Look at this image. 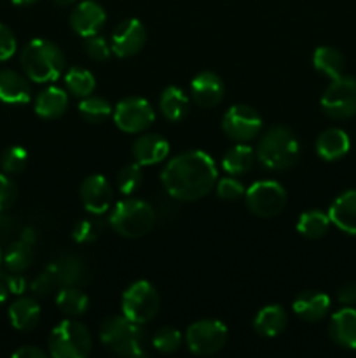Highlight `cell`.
Returning a JSON list of instances; mask_svg holds the SVG:
<instances>
[{"label": "cell", "mask_w": 356, "mask_h": 358, "mask_svg": "<svg viewBox=\"0 0 356 358\" xmlns=\"http://www.w3.org/2000/svg\"><path fill=\"white\" fill-rule=\"evenodd\" d=\"M218 180L215 161L202 150H187L166 164L161 182L177 201H198L213 191Z\"/></svg>", "instance_id": "1"}, {"label": "cell", "mask_w": 356, "mask_h": 358, "mask_svg": "<svg viewBox=\"0 0 356 358\" xmlns=\"http://www.w3.org/2000/svg\"><path fill=\"white\" fill-rule=\"evenodd\" d=\"M24 76L34 83H54L65 72L66 59L61 49L45 38H34L21 51Z\"/></svg>", "instance_id": "2"}, {"label": "cell", "mask_w": 356, "mask_h": 358, "mask_svg": "<svg viewBox=\"0 0 356 358\" xmlns=\"http://www.w3.org/2000/svg\"><path fill=\"white\" fill-rule=\"evenodd\" d=\"M100 339L110 352L122 357H143L147 353V336L142 325L122 317H110L101 324Z\"/></svg>", "instance_id": "3"}, {"label": "cell", "mask_w": 356, "mask_h": 358, "mask_svg": "<svg viewBox=\"0 0 356 358\" xmlns=\"http://www.w3.org/2000/svg\"><path fill=\"white\" fill-rule=\"evenodd\" d=\"M257 159L267 170L283 171L292 168L299 157V142L286 126H274L264 133L257 145Z\"/></svg>", "instance_id": "4"}, {"label": "cell", "mask_w": 356, "mask_h": 358, "mask_svg": "<svg viewBox=\"0 0 356 358\" xmlns=\"http://www.w3.org/2000/svg\"><path fill=\"white\" fill-rule=\"evenodd\" d=\"M108 222L119 236L135 240V238H142L152 231L154 224H156V212L143 199L128 198L124 201H119L112 208Z\"/></svg>", "instance_id": "5"}, {"label": "cell", "mask_w": 356, "mask_h": 358, "mask_svg": "<svg viewBox=\"0 0 356 358\" xmlns=\"http://www.w3.org/2000/svg\"><path fill=\"white\" fill-rule=\"evenodd\" d=\"M93 348L87 327L80 322L63 320L49 336V353L54 358H86Z\"/></svg>", "instance_id": "6"}, {"label": "cell", "mask_w": 356, "mask_h": 358, "mask_svg": "<svg viewBox=\"0 0 356 358\" xmlns=\"http://www.w3.org/2000/svg\"><path fill=\"white\" fill-rule=\"evenodd\" d=\"M159 308V294H157L156 287L145 280L135 282L122 294V315L140 325L152 320Z\"/></svg>", "instance_id": "7"}, {"label": "cell", "mask_w": 356, "mask_h": 358, "mask_svg": "<svg viewBox=\"0 0 356 358\" xmlns=\"http://www.w3.org/2000/svg\"><path fill=\"white\" fill-rule=\"evenodd\" d=\"M229 331L220 320L194 322L185 332V345L194 355L209 357L218 353L225 346Z\"/></svg>", "instance_id": "8"}, {"label": "cell", "mask_w": 356, "mask_h": 358, "mask_svg": "<svg viewBox=\"0 0 356 358\" xmlns=\"http://www.w3.org/2000/svg\"><path fill=\"white\" fill-rule=\"evenodd\" d=\"M246 206L253 215L262 217V219H271V217L279 215L286 206L285 187L274 180H260L255 182L244 192Z\"/></svg>", "instance_id": "9"}, {"label": "cell", "mask_w": 356, "mask_h": 358, "mask_svg": "<svg viewBox=\"0 0 356 358\" xmlns=\"http://www.w3.org/2000/svg\"><path fill=\"white\" fill-rule=\"evenodd\" d=\"M321 108L332 119H349L356 115V79L341 76L332 79L321 96Z\"/></svg>", "instance_id": "10"}, {"label": "cell", "mask_w": 356, "mask_h": 358, "mask_svg": "<svg viewBox=\"0 0 356 358\" xmlns=\"http://www.w3.org/2000/svg\"><path fill=\"white\" fill-rule=\"evenodd\" d=\"M112 115H114L115 126L121 131L131 133V135L147 131L156 121V112L152 105L145 98L138 96H129L119 101Z\"/></svg>", "instance_id": "11"}, {"label": "cell", "mask_w": 356, "mask_h": 358, "mask_svg": "<svg viewBox=\"0 0 356 358\" xmlns=\"http://www.w3.org/2000/svg\"><path fill=\"white\" fill-rule=\"evenodd\" d=\"M222 129L230 140L246 143L262 131V115L248 105H234L223 114Z\"/></svg>", "instance_id": "12"}, {"label": "cell", "mask_w": 356, "mask_h": 358, "mask_svg": "<svg viewBox=\"0 0 356 358\" xmlns=\"http://www.w3.org/2000/svg\"><path fill=\"white\" fill-rule=\"evenodd\" d=\"M147 42V30L140 20H126L112 31L110 48L119 58L138 55Z\"/></svg>", "instance_id": "13"}, {"label": "cell", "mask_w": 356, "mask_h": 358, "mask_svg": "<svg viewBox=\"0 0 356 358\" xmlns=\"http://www.w3.org/2000/svg\"><path fill=\"white\" fill-rule=\"evenodd\" d=\"M107 21V13L103 7L94 0H84L73 7L70 14V27L79 37H91L100 34Z\"/></svg>", "instance_id": "14"}, {"label": "cell", "mask_w": 356, "mask_h": 358, "mask_svg": "<svg viewBox=\"0 0 356 358\" xmlns=\"http://www.w3.org/2000/svg\"><path fill=\"white\" fill-rule=\"evenodd\" d=\"M84 208L94 215H103L112 206V187L103 175H89L80 184Z\"/></svg>", "instance_id": "15"}, {"label": "cell", "mask_w": 356, "mask_h": 358, "mask_svg": "<svg viewBox=\"0 0 356 358\" xmlns=\"http://www.w3.org/2000/svg\"><path fill=\"white\" fill-rule=\"evenodd\" d=\"M191 93L192 100L205 108H213L223 100V93H225V86L220 76L215 72H206L198 73L191 83Z\"/></svg>", "instance_id": "16"}, {"label": "cell", "mask_w": 356, "mask_h": 358, "mask_svg": "<svg viewBox=\"0 0 356 358\" xmlns=\"http://www.w3.org/2000/svg\"><path fill=\"white\" fill-rule=\"evenodd\" d=\"M330 339L337 346L356 352V310L355 306H344L335 311L328 325Z\"/></svg>", "instance_id": "17"}, {"label": "cell", "mask_w": 356, "mask_h": 358, "mask_svg": "<svg viewBox=\"0 0 356 358\" xmlns=\"http://www.w3.org/2000/svg\"><path fill=\"white\" fill-rule=\"evenodd\" d=\"M330 297L320 290L300 292L293 301V313L304 322H320L330 311Z\"/></svg>", "instance_id": "18"}, {"label": "cell", "mask_w": 356, "mask_h": 358, "mask_svg": "<svg viewBox=\"0 0 356 358\" xmlns=\"http://www.w3.org/2000/svg\"><path fill=\"white\" fill-rule=\"evenodd\" d=\"M170 154V143L156 133H143L133 143V157L142 166L163 163Z\"/></svg>", "instance_id": "19"}, {"label": "cell", "mask_w": 356, "mask_h": 358, "mask_svg": "<svg viewBox=\"0 0 356 358\" xmlns=\"http://www.w3.org/2000/svg\"><path fill=\"white\" fill-rule=\"evenodd\" d=\"M330 222L342 233L356 236V189L342 192L328 210Z\"/></svg>", "instance_id": "20"}, {"label": "cell", "mask_w": 356, "mask_h": 358, "mask_svg": "<svg viewBox=\"0 0 356 358\" xmlns=\"http://www.w3.org/2000/svg\"><path fill=\"white\" fill-rule=\"evenodd\" d=\"M31 98V87L28 77L14 70H0V101L10 105L28 103Z\"/></svg>", "instance_id": "21"}, {"label": "cell", "mask_w": 356, "mask_h": 358, "mask_svg": "<svg viewBox=\"0 0 356 358\" xmlns=\"http://www.w3.org/2000/svg\"><path fill=\"white\" fill-rule=\"evenodd\" d=\"M351 140L348 133L341 128H328L318 136L316 140V152L323 161H339L349 152Z\"/></svg>", "instance_id": "22"}, {"label": "cell", "mask_w": 356, "mask_h": 358, "mask_svg": "<svg viewBox=\"0 0 356 358\" xmlns=\"http://www.w3.org/2000/svg\"><path fill=\"white\" fill-rule=\"evenodd\" d=\"M288 325V313L279 304L262 308L253 320V329L262 338H276Z\"/></svg>", "instance_id": "23"}, {"label": "cell", "mask_w": 356, "mask_h": 358, "mask_svg": "<svg viewBox=\"0 0 356 358\" xmlns=\"http://www.w3.org/2000/svg\"><path fill=\"white\" fill-rule=\"evenodd\" d=\"M68 108V94L58 86H49L40 91L35 100V114L42 119H58Z\"/></svg>", "instance_id": "24"}, {"label": "cell", "mask_w": 356, "mask_h": 358, "mask_svg": "<svg viewBox=\"0 0 356 358\" xmlns=\"http://www.w3.org/2000/svg\"><path fill=\"white\" fill-rule=\"evenodd\" d=\"M9 320L16 331H31L40 320V306L34 297H20L10 304Z\"/></svg>", "instance_id": "25"}, {"label": "cell", "mask_w": 356, "mask_h": 358, "mask_svg": "<svg viewBox=\"0 0 356 358\" xmlns=\"http://www.w3.org/2000/svg\"><path fill=\"white\" fill-rule=\"evenodd\" d=\"M159 108L168 121L180 122L187 117L191 103H188V96L180 90V87L168 86L166 90L161 93Z\"/></svg>", "instance_id": "26"}, {"label": "cell", "mask_w": 356, "mask_h": 358, "mask_svg": "<svg viewBox=\"0 0 356 358\" xmlns=\"http://www.w3.org/2000/svg\"><path fill=\"white\" fill-rule=\"evenodd\" d=\"M59 287H79L86 276V268L77 255L65 254L51 264Z\"/></svg>", "instance_id": "27"}, {"label": "cell", "mask_w": 356, "mask_h": 358, "mask_svg": "<svg viewBox=\"0 0 356 358\" xmlns=\"http://www.w3.org/2000/svg\"><path fill=\"white\" fill-rule=\"evenodd\" d=\"M255 159H257V152L250 145L237 143L225 152L222 159V168L227 175L239 177V175L248 173L253 168Z\"/></svg>", "instance_id": "28"}, {"label": "cell", "mask_w": 356, "mask_h": 358, "mask_svg": "<svg viewBox=\"0 0 356 358\" xmlns=\"http://www.w3.org/2000/svg\"><path fill=\"white\" fill-rule=\"evenodd\" d=\"M313 65L323 76L330 77V79H337V77L344 76L346 59L339 49L332 48V45H321L314 51Z\"/></svg>", "instance_id": "29"}, {"label": "cell", "mask_w": 356, "mask_h": 358, "mask_svg": "<svg viewBox=\"0 0 356 358\" xmlns=\"http://www.w3.org/2000/svg\"><path fill=\"white\" fill-rule=\"evenodd\" d=\"M56 306L65 317H80L87 311L89 299L79 287H61L56 296Z\"/></svg>", "instance_id": "30"}, {"label": "cell", "mask_w": 356, "mask_h": 358, "mask_svg": "<svg viewBox=\"0 0 356 358\" xmlns=\"http://www.w3.org/2000/svg\"><path fill=\"white\" fill-rule=\"evenodd\" d=\"M330 217L328 213L320 212V210H309V212L302 213L297 222V231L302 234L304 238L309 240H320L330 229Z\"/></svg>", "instance_id": "31"}, {"label": "cell", "mask_w": 356, "mask_h": 358, "mask_svg": "<svg viewBox=\"0 0 356 358\" xmlns=\"http://www.w3.org/2000/svg\"><path fill=\"white\" fill-rule=\"evenodd\" d=\"M34 245L27 243L20 238L17 241H14L13 245H9V248L3 254V264L9 269L10 273H23L34 262Z\"/></svg>", "instance_id": "32"}, {"label": "cell", "mask_w": 356, "mask_h": 358, "mask_svg": "<svg viewBox=\"0 0 356 358\" xmlns=\"http://www.w3.org/2000/svg\"><path fill=\"white\" fill-rule=\"evenodd\" d=\"M65 84L68 93H72L77 98H86L93 94L94 87H96V79L93 73L80 66H72L68 72L65 73Z\"/></svg>", "instance_id": "33"}, {"label": "cell", "mask_w": 356, "mask_h": 358, "mask_svg": "<svg viewBox=\"0 0 356 358\" xmlns=\"http://www.w3.org/2000/svg\"><path fill=\"white\" fill-rule=\"evenodd\" d=\"M112 105L110 101L105 100L103 96H89L82 98L79 103V114L82 115L84 121L93 122V124H100L105 122L112 115Z\"/></svg>", "instance_id": "34"}, {"label": "cell", "mask_w": 356, "mask_h": 358, "mask_svg": "<svg viewBox=\"0 0 356 358\" xmlns=\"http://www.w3.org/2000/svg\"><path fill=\"white\" fill-rule=\"evenodd\" d=\"M103 227L105 224L101 220V215L89 213V217L77 220L72 231V238L77 243H93V241H96L101 236Z\"/></svg>", "instance_id": "35"}, {"label": "cell", "mask_w": 356, "mask_h": 358, "mask_svg": "<svg viewBox=\"0 0 356 358\" xmlns=\"http://www.w3.org/2000/svg\"><path fill=\"white\" fill-rule=\"evenodd\" d=\"M142 182H143L142 164H138L136 161L131 164H126L117 175V187L124 196H131L133 192L138 191Z\"/></svg>", "instance_id": "36"}, {"label": "cell", "mask_w": 356, "mask_h": 358, "mask_svg": "<svg viewBox=\"0 0 356 358\" xmlns=\"http://www.w3.org/2000/svg\"><path fill=\"white\" fill-rule=\"evenodd\" d=\"M152 346L159 353H164V355H170V353H175L181 346V334L177 331V329L171 327H163L152 336Z\"/></svg>", "instance_id": "37"}, {"label": "cell", "mask_w": 356, "mask_h": 358, "mask_svg": "<svg viewBox=\"0 0 356 358\" xmlns=\"http://www.w3.org/2000/svg\"><path fill=\"white\" fill-rule=\"evenodd\" d=\"M28 163V152L20 145L9 147V149L3 150L2 157H0V166L6 173H20L27 168Z\"/></svg>", "instance_id": "38"}, {"label": "cell", "mask_w": 356, "mask_h": 358, "mask_svg": "<svg viewBox=\"0 0 356 358\" xmlns=\"http://www.w3.org/2000/svg\"><path fill=\"white\" fill-rule=\"evenodd\" d=\"M215 187L216 194H218V198L223 199V201H237V199L243 198L244 192H246L244 185L241 184L237 178H234L232 175L222 178V180H216Z\"/></svg>", "instance_id": "39"}, {"label": "cell", "mask_w": 356, "mask_h": 358, "mask_svg": "<svg viewBox=\"0 0 356 358\" xmlns=\"http://www.w3.org/2000/svg\"><path fill=\"white\" fill-rule=\"evenodd\" d=\"M84 49H86V55L89 56L93 62H107L112 55V48L108 45V42L105 41L103 37H100V35L86 37Z\"/></svg>", "instance_id": "40"}, {"label": "cell", "mask_w": 356, "mask_h": 358, "mask_svg": "<svg viewBox=\"0 0 356 358\" xmlns=\"http://www.w3.org/2000/svg\"><path fill=\"white\" fill-rule=\"evenodd\" d=\"M56 287H59L58 280H56V275L54 271H52V268L49 266L47 269H44V271L34 280V283H31V292L38 297H45L49 296Z\"/></svg>", "instance_id": "41"}, {"label": "cell", "mask_w": 356, "mask_h": 358, "mask_svg": "<svg viewBox=\"0 0 356 358\" xmlns=\"http://www.w3.org/2000/svg\"><path fill=\"white\" fill-rule=\"evenodd\" d=\"M17 187L9 177L0 173V213L9 210L16 203Z\"/></svg>", "instance_id": "42"}, {"label": "cell", "mask_w": 356, "mask_h": 358, "mask_svg": "<svg viewBox=\"0 0 356 358\" xmlns=\"http://www.w3.org/2000/svg\"><path fill=\"white\" fill-rule=\"evenodd\" d=\"M14 52H16V37L10 28L0 23V62L9 59Z\"/></svg>", "instance_id": "43"}, {"label": "cell", "mask_w": 356, "mask_h": 358, "mask_svg": "<svg viewBox=\"0 0 356 358\" xmlns=\"http://www.w3.org/2000/svg\"><path fill=\"white\" fill-rule=\"evenodd\" d=\"M337 299L344 306H356V282L341 287L337 292Z\"/></svg>", "instance_id": "44"}, {"label": "cell", "mask_w": 356, "mask_h": 358, "mask_svg": "<svg viewBox=\"0 0 356 358\" xmlns=\"http://www.w3.org/2000/svg\"><path fill=\"white\" fill-rule=\"evenodd\" d=\"M6 283L7 289H9V294H16V296H21L24 292V289H27V280L20 273H14V275L7 276Z\"/></svg>", "instance_id": "45"}, {"label": "cell", "mask_w": 356, "mask_h": 358, "mask_svg": "<svg viewBox=\"0 0 356 358\" xmlns=\"http://www.w3.org/2000/svg\"><path fill=\"white\" fill-rule=\"evenodd\" d=\"M14 358H47V353L37 346H21L13 353Z\"/></svg>", "instance_id": "46"}, {"label": "cell", "mask_w": 356, "mask_h": 358, "mask_svg": "<svg viewBox=\"0 0 356 358\" xmlns=\"http://www.w3.org/2000/svg\"><path fill=\"white\" fill-rule=\"evenodd\" d=\"M21 240L27 241V243H30V245H35V241H37V233H35L31 227H27V229L21 233Z\"/></svg>", "instance_id": "47"}, {"label": "cell", "mask_w": 356, "mask_h": 358, "mask_svg": "<svg viewBox=\"0 0 356 358\" xmlns=\"http://www.w3.org/2000/svg\"><path fill=\"white\" fill-rule=\"evenodd\" d=\"M7 296H9V289H7L6 278H0V304L6 303Z\"/></svg>", "instance_id": "48"}, {"label": "cell", "mask_w": 356, "mask_h": 358, "mask_svg": "<svg viewBox=\"0 0 356 358\" xmlns=\"http://www.w3.org/2000/svg\"><path fill=\"white\" fill-rule=\"evenodd\" d=\"M37 0H13V3H16V6H30V3H35Z\"/></svg>", "instance_id": "49"}, {"label": "cell", "mask_w": 356, "mask_h": 358, "mask_svg": "<svg viewBox=\"0 0 356 358\" xmlns=\"http://www.w3.org/2000/svg\"><path fill=\"white\" fill-rule=\"evenodd\" d=\"M52 2H56V3H58V6H72V3L75 2V0H52Z\"/></svg>", "instance_id": "50"}, {"label": "cell", "mask_w": 356, "mask_h": 358, "mask_svg": "<svg viewBox=\"0 0 356 358\" xmlns=\"http://www.w3.org/2000/svg\"><path fill=\"white\" fill-rule=\"evenodd\" d=\"M2 261H3V257H2V250H0V264H2Z\"/></svg>", "instance_id": "51"}]
</instances>
